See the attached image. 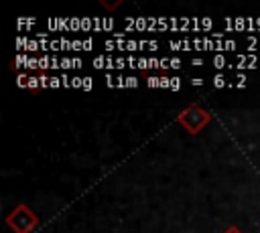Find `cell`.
<instances>
[{"label":"cell","mask_w":260,"mask_h":233,"mask_svg":"<svg viewBox=\"0 0 260 233\" xmlns=\"http://www.w3.org/2000/svg\"><path fill=\"white\" fill-rule=\"evenodd\" d=\"M246 30L248 32H254L256 30V18L254 16H246Z\"/></svg>","instance_id":"23"},{"label":"cell","mask_w":260,"mask_h":233,"mask_svg":"<svg viewBox=\"0 0 260 233\" xmlns=\"http://www.w3.org/2000/svg\"><path fill=\"white\" fill-rule=\"evenodd\" d=\"M211 81H213V87H215V89H221V87H225V85H228V79H225V75H223V73H217Z\"/></svg>","instance_id":"6"},{"label":"cell","mask_w":260,"mask_h":233,"mask_svg":"<svg viewBox=\"0 0 260 233\" xmlns=\"http://www.w3.org/2000/svg\"><path fill=\"white\" fill-rule=\"evenodd\" d=\"M71 51H83V41L73 38V41H71Z\"/></svg>","instance_id":"36"},{"label":"cell","mask_w":260,"mask_h":233,"mask_svg":"<svg viewBox=\"0 0 260 233\" xmlns=\"http://www.w3.org/2000/svg\"><path fill=\"white\" fill-rule=\"evenodd\" d=\"M211 26H213L211 16H201V30L207 32V30H211Z\"/></svg>","instance_id":"16"},{"label":"cell","mask_w":260,"mask_h":233,"mask_svg":"<svg viewBox=\"0 0 260 233\" xmlns=\"http://www.w3.org/2000/svg\"><path fill=\"white\" fill-rule=\"evenodd\" d=\"M234 20H236V16H225V18H223V22H225V26H228V32H236V30H234Z\"/></svg>","instance_id":"28"},{"label":"cell","mask_w":260,"mask_h":233,"mask_svg":"<svg viewBox=\"0 0 260 233\" xmlns=\"http://www.w3.org/2000/svg\"><path fill=\"white\" fill-rule=\"evenodd\" d=\"M35 24H37V18H18V20H16V26H18V28L35 26Z\"/></svg>","instance_id":"14"},{"label":"cell","mask_w":260,"mask_h":233,"mask_svg":"<svg viewBox=\"0 0 260 233\" xmlns=\"http://www.w3.org/2000/svg\"><path fill=\"white\" fill-rule=\"evenodd\" d=\"M116 87H118V89H124V87H126V77L118 75V77H116Z\"/></svg>","instance_id":"47"},{"label":"cell","mask_w":260,"mask_h":233,"mask_svg":"<svg viewBox=\"0 0 260 233\" xmlns=\"http://www.w3.org/2000/svg\"><path fill=\"white\" fill-rule=\"evenodd\" d=\"M169 49L171 51H183V43L181 41H169Z\"/></svg>","instance_id":"37"},{"label":"cell","mask_w":260,"mask_h":233,"mask_svg":"<svg viewBox=\"0 0 260 233\" xmlns=\"http://www.w3.org/2000/svg\"><path fill=\"white\" fill-rule=\"evenodd\" d=\"M148 49V41H138V51H144Z\"/></svg>","instance_id":"59"},{"label":"cell","mask_w":260,"mask_h":233,"mask_svg":"<svg viewBox=\"0 0 260 233\" xmlns=\"http://www.w3.org/2000/svg\"><path fill=\"white\" fill-rule=\"evenodd\" d=\"M26 61H28V53H18L14 59V67L22 69V67H26Z\"/></svg>","instance_id":"8"},{"label":"cell","mask_w":260,"mask_h":233,"mask_svg":"<svg viewBox=\"0 0 260 233\" xmlns=\"http://www.w3.org/2000/svg\"><path fill=\"white\" fill-rule=\"evenodd\" d=\"M193 49L195 51H203V36H195L193 38Z\"/></svg>","instance_id":"35"},{"label":"cell","mask_w":260,"mask_h":233,"mask_svg":"<svg viewBox=\"0 0 260 233\" xmlns=\"http://www.w3.org/2000/svg\"><path fill=\"white\" fill-rule=\"evenodd\" d=\"M6 225L14 233H32L39 227V217L24 203H20L6 215Z\"/></svg>","instance_id":"1"},{"label":"cell","mask_w":260,"mask_h":233,"mask_svg":"<svg viewBox=\"0 0 260 233\" xmlns=\"http://www.w3.org/2000/svg\"><path fill=\"white\" fill-rule=\"evenodd\" d=\"M211 65H213L217 71H221L223 67H230V65H228V59H225L221 53H219V55H213V59H211Z\"/></svg>","instance_id":"5"},{"label":"cell","mask_w":260,"mask_h":233,"mask_svg":"<svg viewBox=\"0 0 260 233\" xmlns=\"http://www.w3.org/2000/svg\"><path fill=\"white\" fill-rule=\"evenodd\" d=\"M191 85H193V87H201V85H203V79H201V77H193V79H191Z\"/></svg>","instance_id":"55"},{"label":"cell","mask_w":260,"mask_h":233,"mask_svg":"<svg viewBox=\"0 0 260 233\" xmlns=\"http://www.w3.org/2000/svg\"><path fill=\"white\" fill-rule=\"evenodd\" d=\"M104 79H106V85L112 89V87H116V79L112 77V73L110 71H106V75H104Z\"/></svg>","instance_id":"31"},{"label":"cell","mask_w":260,"mask_h":233,"mask_svg":"<svg viewBox=\"0 0 260 233\" xmlns=\"http://www.w3.org/2000/svg\"><path fill=\"white\" fill-rule=\"evenodd\" d=\"M104 47H106L108 51H114V49H118V45H116V41H104Z\"/></svg>","instance_id":"49"},{"label":"cell","mask_w":260,"mask_h":233,"mask_svg":"<svg viewBox=\"0 0 260 233\" xmlns=\"http://www.w3.org/2000/svg\"><path fill=\"white\" fill-rule=\"evenodd\" d=\"M148 65H150V69H158V65H160V59H154V57H150V59H148Z\"/></svg>","instance_id":"51"},{"label":"cell","mask_w":260,"mask_h":233,"mask_svg":"<svg viewBox=\"0 0 260 233\" xmlns=\"http://www.w3.org/2000/svg\"><path fill=\"white\" fill-rule=\"evenodd\" d=\"M39 81H41V89H49V87H51V77L41 75V77H39Z\"/></svg>","instance_id":"33"},{"label":"cell","mask_w":260,"mask_h":233,"mask_svg":"<svg viewBox=\"0 0 260 233\" xmlns=\"http://www.w3.org/2000/svg\"><path fill=\"white\" fill-rule=\"evenodd\" d=\"M171 69H181V59L179 57H171Z\"/></svg>","instance_id":"48"},{"label":"cell","mask_w":260,"mask_h":233,"mask_svg":"<svg viewBox=\"0 0 260 233\" xmlns=\"http://www.w3.org/2000/svg\"><path fill=\"white\" fill-rule=\"evenodd\" d=\"M59 87H63V83H61V77H51V89H59Z\"/></svg>","instance_id":"43"},{"label":"cell","mask_w":260,"mask_h":233,"mask_svg":"<svg viewBox=\"0 0 260 233\" xmlns=\"http://www.w3.org/2000/svg\"><path fill=\"white\" fill-rule=\"evenodd\" d=\"M49 67H51V59H49V55L39 57V69H41V71H45V69H49Z\"/></svg>","instance_id":"19"},{"label":"cell","mask_w":260,"mask_h":233,"mask_svg":"<svg viewBox=\"0 0 260 233\" xmlns=\"http://www.w3.org/2000/svg\"><path fill=\"white\" fill-rule=\"evenodd\" d=\"M146 85H148L150 89L160 87V77H148V79H146Z\"/></svg>","instance_id":"27"},{"label":"cell","mask_w":260,"mask_h":233,"mask_svg":"<svg viewBox=\"0 0 260 233\" xmlns=\"http://www.w3.org/2000/svg\"><path fill=\"white\" fill-rule=\"evenodd\" d=\"M91 89H93V79H91V77H83L81 91H91Z\"/></svg>","instance_id":"25"},{"label":"cell","mask_w":260,"mask_h":233,"mask_svg":"<svg viewBox=\"0 0 260 233\" xmlns=\"http://www.w3.org/2000/svg\"><path fill=\"white\" fill-rule=\"evenodd\" d=\"M215 49V41L211 38V36H203V51H213Z\"/></svg>","instance_id":"18"},{"label":"cell","mask_w":260,"mask_h":233,"mask_svg":"<svg viewBox=\"0 0 260 233\" xmlns=\"http://www.w3.org/2000/svg\"><path fill=\"white\" fill-rule=\"evenodd\" d=\"M24 69H28V71H35V69H39V57H30L28 55V61H26V67Z\"/></svg>","instance_id":"17"},{"label":"cell","mask_w":260,"mask_h":233,"mask_svg":"<svg viewBox=\"0 0 260 233\" xmlns=\"http://www.w3.org/2000/svg\"><path fill=\"white\" fill-rule=\"evenodd\" d=\"M181 89V79L179 77H171V91H179Z\"/></svg>","instance_id":"40"},{"label":"cell","mask_w":260,"mask_h":233,"mask_svg":"<svg viewBox=\"0 0 260 233\" xmlns=\"http://www.w3.org/2000/svg\"><path fill=\"white\" fill-rule=\"evenodd\" d=\"M126 63H128V67H130V69H136V65H138V59H136L134 55H128V57H126Z\"/></svg>","instance_id":"42"},{"label":"cell","mask_w":260,"mask_h":233,"mask_svg":"<svg viewBox=\"0 0 260 233\" xmlns=\"http://www.w3.org/2000/svg\"><path fill=\"white\" fill-rule=\"evenodd\" d=\"M234 30H236V32L246 30V16H236V20H234Z\"/></svg>","instance_id":"9"},{"label":"cell","mask_w":260,"mask_h":233,"mask_svg":"<svg viewBox=\"0 0 260 233\" xmlns=\"http://www.w3.org/2000/svg\"><path fill=\"white\" fill-rule=\"evenodd\" d=\"M136 30H148V16H136Z\"/></svg>","instance_id":"7"},{"label":"cell","mask_w":260,"mask_h":233,"mask_svg":"<svg viewBox=\"0 0 260 233\" xmlns=\"http://www.w3.org/2000/svg\"><path fill=\"white\" fill-rule=\"evenodd\" d=\"M124 67H128V63H126V59H122V57H118V59H116V69H124Z\"/></svg>","instance_id":"52"},{"label":"cell","mask_w":260,"mask_h":233,"mask_svg":"<svg viewBox=\"0 0 260 233\" xmlns=\"http://www.w3.org/2000/svg\"><path fill=\"white\" fill-rule=\"evenodd\" d=\"M83 67V61L79 57H73V69H81Z\"/></svg>","instance_id":"54"},{"label":"cell","mask_w":260,"mask_h":233,"mask_svg":"<svg viewBox=\"0 0 260 233\" xmlns=\"http://www.w3.org/2000/svg\"><path fill=\"white\" fill-rule=\"evenodd\" d=\"M191 65H195V67H201V65H203V61H201V59H193V61H191Z\"/></svg>","instance_id":"61"},{"label":"cell","mask_w":260,"mask_h":233,"mask_svg":"<svg viewBox=\"0 0 260 233\" xmlns=\"http://www.w3.org/2000/svg\"><path fill=\"white\" fill-rule=\"evenodd\" d=\"M61 83H63L65 89H69V87H71V77H69L67 73H63V75H61Z\"/></svg>","instance_id":"46"},{"label":"cell","mask_w":260,"mask_h":233,"mask_svg":"<svg viewBox=\"0 0 260 233\" xmlns=\"http://www.w3.org/2000/svg\"><path fill=\"white\" fill-rule=\"evenodd\" d=\"M93 67H95V69H106V55L93 57Z\"/></svg>","instance_id":"20"},{"label":"cell","mask_w":260,"mask_h":233,"mask_svg":"<svg viewBox=\"0 0 260 233\" xmlns=\"http://www.w3.org/2000/svg\"><path fill=\"white\" fill-rule=\"evenodd\" d=\"M181 43H183V51H191V49H193V41H189V38H183Z\"/></svg>","instance_id":"50"},{"label":"cell","mask_w":260,"mask_h":233,"mask_svg":"<svg viewBox=\"0 0 260 233\" xmlns=\"http://www.w3.org/2000/svg\"><path fill=\"white\" fill-rule=\"evenodd\" d=\"M169 67H171V59H169V57H162V59H160V65H158V69L165 73Z\"/></svg>","instance_id":"38"},{"label":"cell","mask_w":260,"mask_h":233,"mask_svg":"<svg viewBox=\"0 0 260 233\" xmlns=\"http://www.w3.org/2000/svg\"><path fill=\"white\" fill-rule=\"evenodd\" d=\"M69 20H71V16H57V18H55L57 32H71V30H69Z\"/></svg>","instance_id":"4"},{"label":"cell","mask_w":260,"mask_h":233,"mask_svg":"<svg viewBox=\"0 0 260 233\" xmlns=\"http://www.w3.org/2000/svg\"><path fill=\"white\" fill-rule=\"evenodd\" d=\"M256 30H260V16H256Z\"/></svg>","instance_id":"62"},{"label":"cell","mask_w":260,"mask_h":233,"mask_svg":"<svg viewBox=\"0 0 260 233\" xmlns=\"http://www.w3.org/2000/svg\"><path fill=\"white\" fill-rule=\"evenodd\" d=\"M61 69H63L65 73H67L69 69H73V59H71V57H63V59H61Z\"/></svg>","instance_id":"22"},{"label":"cell","mask_w":260,"mask_h":233,"mask_svg":"<svg viewBox=\"0 0 260 233\" xmlns=\"http://www.w3.org/2000/svg\"><path fill=\"white\" fill-rule=\"evenodd\" d=\"M211 122V113L207 109H203L201 105H187L179 115H177V124H181L189 134H199L207 124Z\"/></svg>","instance_id":"2"},{"label":"cell","mask_w":260,"mask_h":233,"mask_svg":"<svg viewBox=\"0 0 260 233\" xmlns=\"http://www.w3.org/2000/svg\"><path fill=\"white\" fill-rule=\"evenodd\" d=\"M91 49H93V38L91 36L83 38V51H91Z\"/></svg>","instance_id":"45"},{"label":"cell","mask_w":260,"mask_h":233,"mask_svg":"<svg viewBox=\"0 0 260 233\" xmlns=\"http://www.w3.org/2000/svg\"><path fill=\"white\" fill-rule=\"evenodd\" d=\"M126 87H128V89H130V87L136 89V87H138V77H134V75L126 77Z\"/></svg>","instance_id":"26"},{"label":"cell","mask_w":260,"mask_h":233,"mask_svg":"<svg viewBox=\"0 0 260 233\" xmlns=\"http://www.w3.org/2000/svg\"><path fill=\"white\" fill-rule=\"evenodd\" d=\"M148 49L150 51H156L158 49V41H148Z\"/></svg>","instance_id":"60"},{"label":"cell","mask_w":260,"mask_h":233,"mask_svg":"<svg viewBox=\"0 0 260 233\" xmlns=\"http://www.w3.org/2000/svg\"><path fill=\"white\" fill-rule=\"evenodd\" d=\"M102 18H104V32L114 30V18L112 16H102Z\"/></svg>","instance_id":"21"},{"label":"cell","mask_w":260,"mask_h":233,"mask_svg":"<svg viewBox=\"0 0 260 233\" xmlns=\"http://www.w3.org/2000/svg\"><path fill=\"white\" fill-rule=\"evenodd\" d=\"M47 26H49V30H55V32H57V26H55V18H49V20H47Z\"/></svg>","instance_id":"56"},{"label":"cell","mask_w":260,"mask_h":233,"mask_svg":"<svg viewBox=\"0 0 260 233\" xmlns=\"http://www.w3.org/2000/svg\"><path fill=\"white\" fill-rule=\"evenodd\" d=\"M136 69H142V71L150 69V65H148V59H146V57H140V59H138V65H136Z\"/></svg>","instance_id":"30"},{"label":"cell","mask_w":260,"mask_h":233,"mask_svg":"<svg viewBox=\"0 0 260 233\" xmlns=\"http://www.w3.org/2000/svg\"><path fill=\"white\" fill-rule=\"evenodd\" d=\"M126 51L132 55L134 51H138V41L136 38H128V43H126Z\"/></svg>","instance_id":"24"},{"label":"cell","mask_w":260,"mask_h":233,"mask_svg":"<svg viewBox=\"0 0 260 233\" xmlns=\"http://www.w3.org/2000/svg\"><path fill=\"white\" fill-rule=\"evenodd\" d=\"M160 89H171V77L160 75Z\"/></svg>","instance_id":"39"},{"label":"cell","mask_w":260,"mask_h":233,"mask_svg":"<svg viewBox=\"0 0 260 233\" xmlns=\"http://www.w3.org/2000/svg\"><path fill=\"white\" fill-rule=\"evenodd\" d=\"M28 79H30V75H26V73H18V75H16V85H18L20 89L28 87Z\"/></svg>","instance_id":"11"},{"label":"cell","mask_w":260,"mask_h":233,"mask_svg":"<svg viewBox=\"0 0 260 233\" xmlns=\"http://www.w3.org/2000/svg\"><path fill=\"white\" fill-rule=\"evenodd\" d=\"M26 45H28V36H18L16 38V47L18 49H26Z\"/></svg>","instance_id":"41"},{"label":"cell","mask_w":260,"mask_h":233,"mask_svg":"<svg viewBox=\"0 0 260 233\" xmlns=\"http://www.w3.org/2000/svg\"><path fill=\"white\" fill-rule=\"evenodd\" d=\"M102 4H104V6L108 8V10H114V8H118V6L122 4V2H114V4H106V2H102Z\"/></svg>","instance_id":"58"},{"label":"cell","mask_w":260,"mask_h":233,"mask_svg":"<svg viewBox=\"0 0 260 233\" xmlns=\"http://www.w3.org/2000/svg\"><path fill=\"white\" fill-rule=\"evenodd\" d=\"M51 51H61V41L59 38L51 41Z\"/></svg>","instance_id":"53"},{"label":"cell","mask_w":260,"mask_h":233,"mask_svg":"<svg viewBox=\"0 0 260 233\" xmlns=\"http://www.w3.org/2000/svg\"><path fill=\"white\" fill-rule=\"evenodd\" d=\"M258 45H260L258 36H254V34H248V36H246V47H248V51H256Z\"/></svg>","instance_id":"10"},{"label":"cell","mask_w":260,"mask_h":233,"mask_svg":"<svg viewBox=\"0 0 260 233\" xmlns=\"http://www.w3.org/2000/svg\"><path fill=\"white\" fill-rule=\"evenodd\" d=\"M236 59H238V63H236L234 67H236L238 71H244V69H256L258 55H254V53H250V55H242V53H238Z\"/></svg>","instance_id":"3"},{"label":"cell","mask_w":260,"mask_h":233,"mask_svg":"<svg viewBox=\"0 0 260 233\" xmlns=\"http://www.w3.org/2000/svg\"><path fill=\"white\" fill-rule=\"evenodd\" d=\"M39 87H41V81H39V77L30 75V79H28V89H39Z\"/></svg>","instance_id":"32"},{"label":"cell","mask_w":260,"mask_h":233,"mask_svg":"<svg viewBox=\"0 0 260 233\" xmlns=\"http://www.w3.org/2000/svg\"><path fill=\"white\" fill-rule=\"evenodd\" d=\"M223 233H242V231H240V229H238L236 225H230V227H228V229H225Z\"/></svg>","instance_id":"57"},{"label":"cell","mask_w":260,"mask_h":233,"mask_svg":"<svg viewBox=\"0 0 260 233\" xmlns=\"http://www.w3.org/2000/svg\"><path fill=\"white\" fill-rule=\"evenodd\" d=\"M69 30H71V32L81 30V18H79V16H71V20H69Z\"/></svg>","instance_id":"12"},{"label":"cell","mask_w":260,"mask_h":233,"mask_svg":"<svg viewBox=\"0 0 260 233\" xmlns=\"http://www.w3.org/2000/svg\"><path fill=\"white\" fill-rule=\"evenodd\" d=\"M236 47H238V43H236L234 38H225V41H223V49H225V51H234Z\"/></svg>","instance_id":"29"},{"label":"cell","mask_w":260,"mask_h":233,"mask_svg":"<svg viewBox=\"0 0 260 233\" xmlns=\"http://www.w3.org/2000/svg\"><path fill=\"white\" fill-rule=\"evenodd\" d=\"M81 30H85V32H91V30H93V20H91V16H83V18H81Z\"/></svg>","instance_id":"13"},{"label":"cell","mask_w":260,"mask_h":233,"mask_svg":"<svg viewBox=\"0 0 260 233\" xmlns=\"http://www.w3.org/2000/svg\"><path fill=\"white\" fill-rule=\"evenodd\" d=\"M59 41H61V51H71V41L69 38L59 36Z\"/></svg>","instance_id":"34"},{"label":"cell","mask_w":260,"mask_h":233,"mask_svg":"<svg viewBox=\"0 0 260 233\" xmlns=\"http://www.w3.org/2000/svg\"><path fill=\"white\" fill-rule=\"evenodd\" d=\"M26 53H37V51H41V45H39V41L37 38H28V45H26V49H24Z\"/></svg>","instance_id":"15"},{"label":"cell","mask_w":260,"mask_h":233,"mask_svg":"<svg viewBox=\"0 0 260 233\" xmlns=\"http://www.w3.org/2000/svg\"><path fill=\"white\" fill-rule=\"evenodd\" d=\"M81 83H83V77H71V87L73 89H81Z\"/></svg>","instance_id":"44"}]
</instances>
